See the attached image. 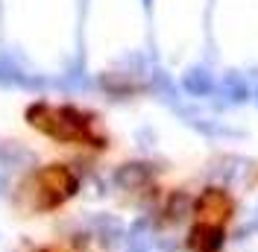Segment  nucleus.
Instances as JSON below:
<instances>
[{
	"label": "nucleus",
	"instance_id": "2",
	"mask_svg": "<svg viewBox=\"0 0 258 252\" xmlns=\"http://www.w3.org/2000/svg\"><path fill=\"white\" fill-rule=\"evenodd\" d=\"M232 211H235V200L223 188H206L197 197V203H194V214L200 217V223L220 226V223H226L232 217Z\"/></svg>",
	"mask_w": 258,
	"mask_h": 252
},
{
	"label": "nucleus",
	"instance_id": "1",
	"mask_svg": "<svg viewBox=\"0 0 258 252\" xmlns=\"http://www.w3.org/2000/svg\"><path fill=\"white\" fill-rule=\"evenodd\" d=\"M30 117L41 132H47L50 138H56V141H74V144L100 147V138L94 135L91 114L74 109V106H35Z\"/></svg>",
	"mask_w": 258,
	"mask_h": 252
},
{
	"label": "nucleus",
	"instance_id": "4",
	"mask_svg": "<svg viewBox=\"0 0 258 252\" xmlns=\"http://www.w3.org/2000/svg\"><path fill=\"white\" fill-rule=\"evenodd\" d=\"M164 214H170V220L173 223L182 220L185 214H191V200H188L185 194H173L170 203H167V208H164Z\"/></svg>",
	"mask_w": 258,
	"mask_h": 252
},
{
	"label": "nucleus",
	"instance_id": "3",
	"mask_svg": "<svg viewBox=\"0 0 258 252\" xmlns=\"http://www.w3.org/2000/svg\"><path fill=\"white\" fill-rule=\"evenodd\" d=\"M226 235L214 223H197L188 232V252H223Z\"/></svg>",
	"mask_w": 258,
	"mask_h": 252
}]
</instances>
